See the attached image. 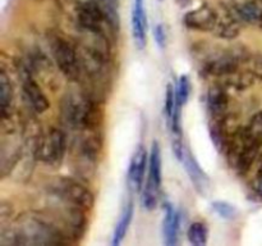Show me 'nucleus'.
I'll list each match as a JSON object with an SVG mask.
<instances>
[{
    "label": "nucleus",
    "instance_id": "nucleus-1",
    "mask_svg": "<svg viewBox=\"0 0 262 246\" xmlns=\"http://www.w3.org/2000/svg\"><path fill=\"white\" fill-rule=\"evenodd\" d=\"M18 245H51L64 243V233L42 215H25L19 218V225L15 228Z\"/></svg>",
    "mask_w": 262,
    "mask_h": 246
},
{
    "label": "nucleus",
    "instance_id": "nucleus-2",
    "mask_svg": "<svg viewBox=\"0 0 262 246\" xmlns=\"http://www.w3.org/2000/svg\"><path fill=\"white\" fill-rule=\"evenodd\" d=\"M50 49L59 71L69 81H77L81 74V60H79L78 51L68 41L58 35H53L50 37Z\"/></svg>",
    "mask_w": 262,
    "mask_h": 246
},
{
    "label": "nucleus",
    "instance_id": "nucleus-3",
    "mask_svg": "<svg viewBox=\"0 0 262 246\" xmlns=\"http://www.w3.org/2000/svg\"><path fill=\"white\" fill-rule=\"evenodd\" d=\"M51 191L59 199L82 208L86 212L94 208V194L81 182H77L71 178H58L51 184Z\"/></svg>",
    "mask_w": 262,
    "mask_h": 246
},
{
    "label": "nucleus",
    "instance_id": "nucleus-4",
    "mask_svg": "<svg viewBox=\"0 0 262 246\" xmlns=\"http://www.w3.org/2000/svg\"><path fill=\"white\" fill-rule=\"evenodd\" d=\"M67 150V138L63 131L55 127L49 128L48 133L40 138L36 146V154L50 166H58Z\"/></svg>",
    "mask_w": 262,
    "mask_h": 246
},
{
    "label": "nucleus",
    "instance_id": "nucleus-5",
    "mask_svg": "<svg viewBox=\"0 0 262 246\" xmlns=\"http://www.w3.org/2000/svg\"><path fill=\"white\" fill-rule=\"evenodd\" d=\"M219 15L209 5H201L197 9L191 10L184 15V25L194 31L209 32L214 31L219 22Z\"/></svg>",
    "mask_w": 262,
    "mask_h": 246
},
{
    "label": "nucleus",
    "instance_id": "nucleus-6",
    "mask_svg": "<svg viewBox=\"0 0 262 246\" xmlns=\"http://www.w3.org/2000/svg\"><path fill=\"white\" fill-rule=\"evenodd\" d=\"M22 89L23 95L27 100L28 105L35 110L36 113H43L49 108V100L37 82L31 76V72L26 71L22 77Z\"/></svg>",
    "mask_w": 262,
    "mask_h": 246
},
{
    "label": "nucleus",
    "instance_id": "nucleus-7",
    "mask_svg": "<svg viewBox=\"0 0 262 246\" xmlns=\"http://www.w3.org/2000/svg\"><path fill=\"white\" fill-rule=\"evenodd\" d=\"M132 33L137 48H145L147 43V15L145 0H135L132 12Z\"/></svg>",
    "mask_w": 262,
    "mask_h": 246
},
{
    "label": "nucleus",
    "instance_id": "nucleus-8",
    "mask_svg": "<svg viewBox=\"0 0 262 246\" xmlns=\"http://www.w3.org/2000/svg\"><path fill=\"white\" fill-rule=\"evenodd\" d=\"M228 99L227 91L223 86H212L207 92V107L211 113L212 119L220 120L228 114Z\"/></svg>",
    "mask_w": 262,
    "mask_h": 246
},
{
    "label": "nucleus",
    "instance_id": "nucleus-9",
    "mask_svg": "<svg viewBox=\"0 0 262 246\" xmlns=\"http://www.w3.org/2000/svg\"><path fill=\"white\" fill-rule=\"evenodd\" d=\"M146 161H147L146 149L143 145H140L137 148V150L135 151V154H133L132 159H130L129 168H128V179H129V183L137 191L142 187Z\"/></svg>",
    "mask_w": 262,
    "mask_h": 246
},
{
    "label": "nucleus",
    "instance_id": "nucleus-10",
    "mask_svg": "<svg viewBox=\"0 0 262 246\" xmlns=\"http://www.w3.org/2000/svg\"><path fill=\"white\" fill-rule=\"evenodd\" d=\"M184 167H186L187 172L189 174V178L193 182V186L196 187L197 191H200L201 194H206L207 189H209L210 181L207 178L206 174L204 173V171L201 169V167L199 166V163L196 161V159L192 156L191 151L188 149L184 148L183 158H182Z\"/></svg>",
    "mask_w": 262,
    "mask_h": 246
},
{
    "label": "nucleus",
    "instance_id": "nucleus-11",
    "mask_svg": "<svg viewBox=\"0 0 262 246\" xmlns=\"http://www.w3.org/2000/svg\"><path fill=\"white\" fill-rule=\"evenodd\" d=\"M163 225L165 245H176L179 232V213L170 204L165 205V218Z\"/></svg>",
    "mask_w": 262,
    "mask_h": 246
},
{
    "label": "nucleus",
    "instance_id": "nucleus-12",
    "mask_svg": "<svg viewBox=\"0 0 262 246\" xmlns=\"http://www.w3.org/2000/svg\"><path fill=\"white\" fill-rule=\"evenodd\" d=\"M13 101V89L10 85L9 77L4 71L0 74V107H2V119L12 117Z\"/></svg>",
    "mask_w": 262,
    "mask_h": 246
},
{
    "label": "nucleus",
    "instance_id": "nucleus-13",
    "mask_svg": "<svg viewBox=\"0 0 262 246\" xmlns=\"http://www.w3.org/2000/svg\"><path fill=\"white\" fill-rule=\"evenodd\" d=\"M148 182L160 189L161 184V154L158 141H154L148 159Z\"/></svg>",
    "mask_w": 262,
    "mask_h": 246
},
{
    "label": "nucleus",
    "instance_id": "nucleus-14",
    "mask_svg": "<svg viewBox=\"0 0 262 246\" xmlns=\"http://www.w3.org/2000/svg\"><path fill=\"white\" fill-rule=\"evenodd\" d=\"M214 32L225 40H233L241 33V20L227 13V18H219Z\"/></svg>",
    "mask_w": 262,
    "mask_h": 246
},
{
    "label": "nucleus",
    "instance_id": "nucleus-15",
    "mask_svg": "<svg viewBox=\"0 0 262 246\" xmlns=\"http://www.w3.org/2000/svg\"><path fill=\"white\" fill-rule=\"evenodd\" d=\"M238 18L241 22L250 25H260L262 19V7L257 2H247L238 5Z\"/></svg>",
    "mask_w": 262,
    "mask_h": 246
},
{
    "label": "nucleus",
    "instance_id": "nucleus-16",
    "mask_svg": "<svg viewBox=\"0 0 262 246\" xmlns=\"http://www.w3.org/2000/svg\"><path fill=\"white\" fill-rule=\"evenodd\" d=\"M132 218H133V201H129L127 204V207H125L124 212H123L117 227H115L114 235H113V240H112L113 246L120 245V242H122L123 238H124L125 233H127L128 228H129L130 222H132Z\"/></svg>",
    "mask_w": 262,
    "mask_h": 246
},
{
    "label": "nucleus",
    "instance_id": "nucleus-17",
    "mask_svg": "<svg viewBox=\"0 0 262 246\" xmlns=\"http://www.w3.org/2000/svg\"><path fill=\"white\" fill-rule=\"evenodd\" d=\"M188 240L192 245L194 246H204L207 242V237H209V230H207L206 224L201 222H194L189 225L188 232Z\"/></svg>",
    "mask_w": 262,
    "mask_h": 246
},
{
    "label": "nucleus",
    "instance_id": "nucleus-18",
    "mask_svg": "<svg viewBox=\"0 0 262 246\" xmlns=\"http://www.w3.org/2000/svg\"><path fill=\"white\" fill-rule=\"evenodd\" d=\"M158 194H159V187L152 184L151 182H146L145 190H143V196L142 201L145 205L146 209L151 210L158 205Z\"/></svg>",
    "mask_w": 262,
    "mask_h": 246
},
{
    "label": "nucleus",
    "instance_id": "nucleus-19",
    "mask_svg": "<svg viewBox=\"0 0 262 246\" xmlns=\"http://www.w3.org/2000/svg\"><path fill=\"white\" fill-rule=\"evenodd\" d=\"M189 94H191L189 78L187 76H182L181 78H179L178 87H177V100H178L182 105H186V102L188 101Z\"/></svg>",
    "mask_w": 262,
    "mask_h": 246
},
{
    "label": "nucleus",
    "instance_id": "nucleus-20",
    "mask_svg": "<svg viewBox=\"0 0 262 246\" xmlns=\"http://www.w3.org/2000/svg\"><path fill=\"white\" fill-rule=\"evenodd\" d=\"M212 209L217 213L222 218L225 219H232L237 215V210L232 204L225 201H215L212 202Z\"/></svg>",
    "mask_w": 262,
    "mask_h": 246
},
{
    "label": "nucleus",
    "instance_id": "nucleus-21",
    "mask_svg": "<svg viewBox=\"0 0 262 246\" xmlns=\"http://www.w3.org/2000/svg\"><path fill=\"white\" fill-rule=\"evenodd\" d=\"M177 102V90L171 85L166 86V96H165V114L168 120L171 119V115L174 113V108H176Z\"/></svg>",
    "mask_w": 262,
    "mask_h": 246
},
{
    "label": "nucleus",
    "instance_id": "nucleus-22",
    "mask_svg": "<svg viewBox=\"0 0 262 246\" xmlns=\"http://www.w3.org/2000/svg\"><path fill=\"white\" fill-rule=\"evenodd\" d=\"M246 64H248V71L253 74L257 79L262 81V55L261 54H255L248 58V60L246 61Z\"/></svg>",
    "mask_w": 262,
    "mask_h": 246
},
{
    "label": "nucleus",
    "instance_id": "nucleus-23",
    "mask_svg": "<svg viewBox=\"0 0 262 246\" xmlns=\"http://www.w3.org/2000/svg\"><path fill=\"white\" fill-rule=\"evenodd\" d=\"M154 36H155L156 44L159 45V48H161V49L165 48L166 32H165V28H164L163 25L156 26L155 30H154Z\"/></svg>",
    "mask_w": 262,
    "mask_h": 246
},
{
    "label": "nucleus",
    "instance_id": "nucleus-24",
    "mask_svg": "<svg viewBox=\"0 0 262 246\" xmlns=\"http://www.w3.org/2000/svg\"><path fill=\"white\" fill-rule=\"evenodd\" d=\"M12 213H13L12 207H10L9 204L3 202L2 207H0V219H2V222H5L7 219H9Z\"/></svg>",
    "mask_w": 262,
    "mask_h": 246
},
{
    "label": "nucleus",
    "instance_id": "nucleus-25",
    "mask_svg": "<svg viewBox=\"0 0 262 246\" xmlns=\"http://www.w3.org/2000/svg\"><path fill=\"white\" fill-rule=\"evenodd\" d=\"M258 191H260V194L262 196V182H260V186H258Z\"/></svg>",
    "mask_w": 262,
    "mask_h": 246
},
{
    "label": "nucleus",
    "instance_id": "nucleus-26",
    "mask_svg": "<svg viewBox=\"0 0 262 246\" xmlns=\"http://www.w3.org/2000/svg\"><path fill=\"white\" fill-rule=\"evenodd\" d=\"M160 2H161V0H160Z\"/></svg>",
    "mask_w": 262,
    "mask_h": 246
},
{
    "label": "nucleus",
    "instance_id": "nucleus-27",
    "mask_svg": "<svg viewBox=\"0 0 262 246\" xmlns=\"http://www.w3.org/2000/svg\"><path fill=\"white\" fill-rule=\"evenodd\" d=\"M101 2H102V0H101Z\"/></svg>",
    "mask_w": 262,
    "mask_h": 246
}]
</instances>
